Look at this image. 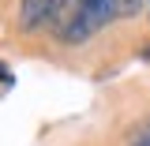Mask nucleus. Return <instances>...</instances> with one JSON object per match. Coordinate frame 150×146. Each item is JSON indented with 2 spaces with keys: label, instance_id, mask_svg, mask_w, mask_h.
I'll return each instance as SVG.
<instances>
[{
  "label": "nucleus",
  "instance_id": "1",
  "mask_svg": "<svg viewBox=\"0 0 150 146\" xmlns=\"http://www.w3.org/2000/svg\"><path fill=\"white\" fill-rule=\"evenodd\" d=\"M60 8H64V0H23V8H19V26H23V30L49 26V23H56Z\"/></svg>",
  "mask_w": 150,
  "mask_h": 146
},
{
  "label": "nucleus",
  "instance_id": "2",
  "mask_svg": "<svg viewBox=\"0 0 150 146\" xmlns=\"http://www.w3.org/2000/svg\"><path fill=\"white\" fill-rule=\"evenodd\" d=\"M83 4V11L90 15V23L101 30V26H109L116 15H124V8H120V0H79Z\"/></svg>",
  "mask_w": 150,
  "mask_h": 146
},
{
  "label": "nucleus",
  "instance_id": "3",
  "mask_svg": "<svg viewBox=\"0 0 150 146\" xmlns=\"http://www.w3.org/2000/svg\"><path fill=\"white\" fill-rule=\"evenodd\" d=\"M135 146H150V139H146V135H139V139H135Z\"/></svg>",
  "mask_w": 150,
  "mask_h": 146
},
{
  "label": "nucleus",
  "instance_id": "4",
  "mask_svg": "<svg viewBox=\"0 0 150 146\" xmlns=\"http://www.w3.org/2000/svg\"><path fill=\"white\" fill-rule=\"evenodd\" d=\"M143 135H146V139H150V124H146V131H143Z\"/></svg>",
  "mask_w": 150,
  "mask_h": 146
},
{
  "label": "nucleus",
  "instance_id": "5",
  "mask_svg": "<svg viewBox=\"0 0 150 146\" xmlns=\"http://www.w3.org/2000/svg\"><path fill=\"white\" fill-rule=\"evenodd\" d=\"M146 4H150V0H146Z\"/></svg>",
  "mask_w": 150,
  "mask_h": 146
}]
</instances>
